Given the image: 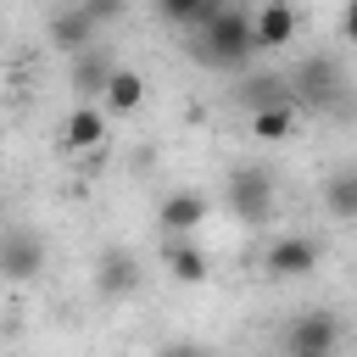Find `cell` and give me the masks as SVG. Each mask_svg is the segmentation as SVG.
<instances>
[{
    "label": "cell",
    "instance_id": "obj_1",
    "mask_svg": "<svg viewBox=\"0 0 357 357\" xmlns=\"http://www.w3.org/2000/svg\"><path fill=\"white\" fill-rule=\"evenodd\" d=\"M257 50H262V45H257V17H245L240 6L212 11V17L195 28V45H190V56H195L201 67H212V73H240Z\"/></svg>",
    "mask_w": 357,
    "mask_h": 357
},
{
    "label": "cell",
    "instance_id": "obj_2",
    "mask_svg": "<svg viewBox=\"0 0 357 357\" xmlns=\"http://www.w3.org/2000/svg\"><path fill=\"white\" fill-rule=\"evenodd\" d=\"M223 206H229L240 223H251V229L268 223V218H273V173H268V167H251V162L234 167V173L223 178Z\"/></svg>",
    "mask_w": 357,
    "mask_h": 357
},
{
    "label": "cell",
    "instance_id": "obj_3",
    "mask_svg": "<svg viewBox=\"0 0 357 357\" xmlns=\"http://www.w3.org/2000/svg\"><path fill=\"white\" fill-rule=\"evenodd\" d=\"M318 262H324V245L312 234H279L268 245V257H262V273L279 279V284H290V279H307Z\"/></svg>",
    "mask_w": 357,
    "mask_h": 357
},
{
    "label": "cell",
    "instance_id": "obj_4",
    "mask_svg": "<svg viewBox=\"0 0 357 357\" xmlns=\"http://www.w3.org/2000/svg\"><path fill=\"white\" fill-rule=\"evenodd\" d=\"M335 346H340V318L329 307H312L284 329V351L290 357H335Z\"/></svg>",
    "mask_w": 357,
    "mask_h": 357
},
{
    "label": "cell",
    "instance_id": "obj_5",
    "mask_svg": "<svg viewBox=\"0 0 357 357\" xmlns=\"http://www.w3.org/2000/svg\"><path fill=\"white\" fill-rule=\"evenodd\" d=\"M290 89H296V106H312V112H329L340 100V67L329 56H307L296 73H290Z\"/></svg>",
    "mask_w": 357,
    "mask_h": 357
},
{
    "label": "cell",
    "instance_id": "obj_6",
    "mask_svg": "<svg viewBox=\"0 0 357 357\" xmlns=\"http://www.w3.org/2000/svg\"><path fill=\"white\" fill-rule=\"evenodd\" d=\"M0 268H6V279H11V284L39 279V273H45V234H33V229L11 223V229H6V245H0Z\"/></svg>",
    "mask_w": 357,
    "mask_h": 357
},
{
    "label": "cell",
    "instance_id": "obj_7",
    "mask_svg": "<svg viewBox=\"0 0 357 357\" xmlns=\"http://www.w3.org/2000/svg\"><path fill=\"white\" fill-rule=\"evenodd\" d=\"M206 212H212V201H206L201 190H173V195H162L156 223H162L167 240H184V234H195V229L206 223Z\"/></svg>",
    "mask_w": 357,
    "mask_h": 357
},
{
    "label": "cell",
    "instance_id": "obj_8",
    "mask_svg": "<svg viewBox=\"0 0 357 357\" xmlns=\"http://www.w3.org/2000/svg\"><path fill=\"white\" fill-rule=\"evenodd\" d=\"M95 290H100L106 301H123V296L139 290V262H134L128 245H106V251L95 257Z\"/></svg>",
    "mask_w": 357,
    "mask_h": 357
},
{
    "label": "cell",
    "instance_id": "obj_9",
    "mask_svg": "<svg viewBox=\"0 0 357 357\" xmlns=\"http://www.w3.org/2000/svg\"><path fill=\"white\" fill-rule=\"evenodd\" d=\"M95 33H100V22H95L84 6H67V11H56V17H50V45H56L61 56L89 50V45H95Z\"/></svg>",
    "mask_w": 357,
    "mask_h": 357
},
{
    "label": "cell",
    "instance_id": "obj_10",
    "mask_svg": "<svg viewBox=\"0 0 357 357\" xmlns=\"http://www.w3.org/2000/svg\"><path fill=\"white\" fill-rule=\"evenodd\" d=\"M61 145L67 151H100L106 145V112L95 100H78L67 112V123H61Z\"/></svg>",
    "mask_w": 357,
    "mask_h": 357
},
{
    "label": "cell",
    "instance_id": "obj_11",
    "mask_svg": "<svg viewBox=\"0 0 357 357\" xmlns=\"http://www.w3.org/2000/svg\"><path fill=\"white\" fill-rule=\"evenodd\" d=\"M112 61L100 56V45H89V50H78L73 56V95L78 100H106V84H112Z\"/></svg>",
    "mask_w": 357,
    "mask_h": 357
},
{
    "label": "cell",
    "instance_id": "obj_12",
    "mask_svg": "<svg viewBox=\"0 0 357 357\" xmlns=\"http://www.w3.org/2000/svg\"><path fill=\"white\" fill-rule=\"evenodd\" d=\"M162 262H167V279H173V284H206V273H212L206 251H201L190 234H184V240H167Z\"/></svg>",
    "mask_w": 357,
    "mask_h": 357
},
{
    "label": "cell",
    "instance_id": "obj_13",
    "mask_svg": "<svg viewBox=\"0 0 357 357\" xmlns=\"http://www.w3.org/2000/svg\"><path fill=\"white\" fill-rule=\"evenodd\" d=\"M296 39V11H290V0H262V11H257V45L262 50H279V45H290Z\"/></svg>",
    "mask_w": 357,
    "mask_h": 357
},
{
    "label": "cell",
    "instance_id": "obj_14",
    "mask_svg": "<svg viewBox=\"0 0 357 357\" xmlns=\"http://www.w3.org/2000/svg\"><path fill=\"white\" fill-rule=\"evenodd\" d=\"M279 100H296L290 73H257V78L240 84V106L245 112H262V106H279Z\"/></svg>",
    "mask_w": 357,
    "mask_h": 357
},
{
    "label": "cell",
    "instance_id": "obj_15",
    "mask_svg": "<svg viewBox=\"0 0 357 357\" xmlns=\"http://www.w3.org/2000/svg\"><path fill=\"white\" fill-rule=\"evenodd\" d=\"M324 206H329V218L357 223V167H340L324 178Z\"/></svg>",
    "mask_w": 357,
    "mask_h": 357
},
{
    "label": "cell",
    "instance_id": "obj_16",
    "mask_svg": "<svg viewBox=\"0 0 357 357\" xmlns=\"http://www.w3.org/2000/svg\"><path fill=\"white\" fill-rule=\"evenodd\" d=\"M251 134H257L262 145H279V139H290V134H296V100H279V106H262V112H251Z\"/></svg>",
    "mask_w": 357,
    "mask_h": 357
},
{
    "label": "cell",
    "instance_id": "obj_17",
    "mask_svg": "<svg viewBox=\"0 0 357 357\" xmlns=\"http://www.w3.org/2000/svg\"><path fill=\"white\" fill-rule=\"evenodd\" d=\"M139 100H145V78H139L134 67H117L112 84H106V106L128 117V112H139Z\"/></svg>",
    "mask_w": 357,
    "mask_h": 357
},
{
    "label": "cell",
    "instance_id": "obj_18",
    "mask_svg": "<svg viewBox=\"0 0 357 357\" xmlns=\"http://www.w3.org/2000/svg\"><path fill=\"white\" fill-rule=\"evenodd\" d=\"M212 11H223V0H156V17L173 28H201Z\"/></svg>",
    "mask_w": 357,
    "mask_h": 357
},
{
    "label": "cell",
    "instance_id": "obj_19",
    "mask_svg": "<svg viewBox=\"0 0 357 357\" xmlns=\"http://www.w3.org/2000/svg\"><path fill=\"white\" fill-rule=\"evenodd\" d=\"M78 6H84V11H89V17H95V22H100V28H106V22H117V17H123V0H78Z\"/></svg>",
    "mask_w": 357,
    "mask_h": 357
},
{
    "label": "cell",
    "instance_id": "obj_20",
    "mask_svg": "<svg viewBox=\"0 0 357 357\" xmlns=\"http://www.w3.org/2000/svg\"><path fill=\"white\" fill-rule=\"evenodd\" d=\"M156 357H201V346H190V340H173V346H162Z\"/></svg>",
    "mask_w": 357,
    "mask_h": 357
},
{
    "label": "cell",
    "instance_id": "obj_21",
    "mask_svg": "<svg viewBox=\"0 0 357 357\" xmlns=\"http://www.w3.org/2000/svg\"><path fill=\"white\" fill-rule=\"evenodd\" d=\"M340 33L357 45V0H346V17H340Z\"/></svg>",
    "mask_w": 357,
    "mask_h": 357
}]
</instances>
